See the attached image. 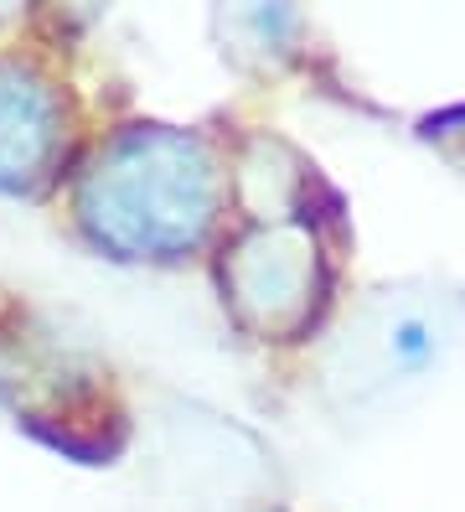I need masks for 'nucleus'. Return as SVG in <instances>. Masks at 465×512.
Segmentation results:
<instances>
[{
	"label": "nucleus",
	"mask_w": 465,
	"mask_h": 512,
	"mask_svg": "<svg viewBox=\"0 0 465 512\" xmlns=\"http://www.w3.org/2000/svg\"><path fill=\"white\" fill-rule=\"evenodd\" d=\"M465 331V295L450 285H388L372 290L336 331L321 363L326 399L347 414L388 409L429 383Z\"/></svg>",
	"instance_id": "f257e3e1"
},
{
	"label": "nucleus",
	"mask_w": 465,
	"mask_h": 512,
	"mask_svg": "<svg viewBox=\"0 0 465 512\" xmlns=\"http://www.w3.org/2000/svg\"><path fill=\"white\" fill-rule=\"evenodd\" d=\"M109 187V233H124L140 223V207H150L145 218V249L150 244H192L202 228L207 207V176L192 156V145L181 140H135L119 150V161L109 176H99V192Z\"/></svg>",
	"instance_id": "f03ea898"
},
{
	"label": "nucleus",
	"mask_w": 465,
	"mask_h": 512,
	"mask_svg": "<svg viewBox=\"0 0 465 512\" xmlns=\"http://www.w3.org/2000/svg\"><path fill=\"white\" fill-rule=\"evenodd\" d=\"M223 285L238 300V311L259 331H295L321 290V264L310 233L295 223L254 228L223 264Z\"/></svg>",
	"instance_id": "7ed1b4c3"
},
{
	"label": "nucleus",
	"mask_w": 465,
	"mask_h": 512,
	"mask_svg": "<svg viewBox=\"0 0 465 512\" xmlns=\"http://www.w3.org/2000/svg\"><path fill=\"white\" fill-rule=\"evenodd\" d=\"M47 140V104L26 94L16 78H0V176L11 182L31 176V166L47 156Z\"/></svg>",
	"instance_id": "20e7f679"
}]
</instances>
